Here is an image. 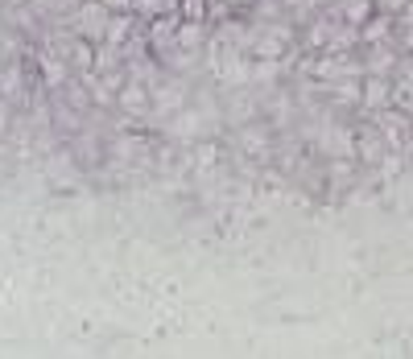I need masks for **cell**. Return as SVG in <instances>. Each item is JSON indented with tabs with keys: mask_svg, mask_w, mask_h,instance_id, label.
Returning <instances> with one entry per match:
<instances>
[{
	"mask_svg": "<svg viewBox=\"0 0 413 359\" xmlns=\"http://www.w3.org/2000/svg\"><path fill=\"white\" fill-rule=\"evenodd\" d=\"M112 5H124V0H112Z\"/></svg>",
	"mask_w": 413,
	"mask_h": 359,
	"instance_id": "6da1fadb",
	"label": "cell"
}]
</instances>
